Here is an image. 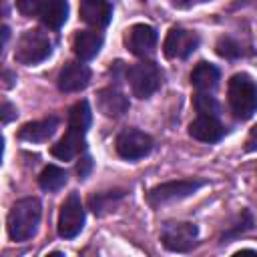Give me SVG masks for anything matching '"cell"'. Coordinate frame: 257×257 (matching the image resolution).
<instances>
[{"mask_svg": "<svg viewBox=\"0 0 257 257\" xmlns=\"http://www.w3.org/2000/svg\"><path fill=\"white\" fill-rule=\"evenodd\" d=\"M219 68L211 62H199L191 72V84L197 92H213L219 84Z\"/></svg>", "mask_w": 257, "mask_h": 257, "instance_id": "obj_18", "label": "cell"}, {"mask_svg": "<svg viewBox=\"0 0 257 257\" xmlns=\"http://www.w3.org/2000/svg\"><path fill=\"white\" fill-rule=\"evenodd\" d=\"M4 78H6V82H4V86L8 88V86H10V78H12V74H10L8 70H6V72H4Z\"/></svg>", "mask_w": 257, "mask_h": 257, "instance_id": "obj_29", "label": "cell"}, {"mask_svg": "<svg viewBox=\"0 0 257 257\" xmlns=\"http://www.w3.org/2000/svg\"><path fill=\"white\" fill-rule=\"evenodd\" d=\"M116 153L126 161H139L153 149V139L139 128H124L116 137Z\"/></svg>", "mask_w": 257, "mask_h": 257, "instance_id": "obj_9", "label": "cell"}, {"mask_svg": "<svg viewBox=\"0 0 257 257\" xmlns=\"http://www.w3.org/2000/svg\"><path fill=\"white\" fill-rule=\"evenodd\" d=\"M229 104L237 118L247 120L257 112V82L245 74L237 72L229 80Z\"/></svg>", "mask_w": 257, "mask_h": 257, "instance_id": "obj_3", "label": "cell"}, {"mask_svg": "<svg viewBox=\"0 0 257 257\" xmlns=\"http://www.w3.org/2000/svg\"><path fill=\"white\" fill-rule=\"evenodd\" d=\"M44 4H46L44 0H16V8L24 16H34V14L42 12Z\"/></svg>", "mask_w": 257, "mask_h": 257, "instance_id": "obj_25", "label": "cell"}, {"mask_svg": "<svg viewBox=\"0 0 257 257\" xmlns=\"http://www.w3.org/2000/svg\"><path fill=\"white\" fill-rule=\"evenodd\" d=\"M80 18L94 28H102L112 18V6L108 0H80Z\"/></svg>", "mask_w": 257, "mask_h": 257, "instance_id": "obj_15", "label": "cell"}, {"mask_svg": "<svg viewBox=\"0 0 257 257\" xmlns=\"http://www.w3.org/2000/svg\"><path fill=\"white\" fill-rule=\"evenodd\" d=\"M68 18V4L66 0H46L42 12H40V20L46 28L50 30H58Z\"/></svg>", "mask_w": 257, "mask_h": 257, "instance_id": "obj_19", "label": "cell"}, {"mask_svg": "<svg viewBox=\"0 0 257 257\" xmlns=\"http://www.w3.org/2000/svg\"><path fill=\"white\" fill-rule=\"evenodd\" d=\"M102 42H104V38H102L100 32H96V30H80L74 36L72 48H74V54L80 60H92L100 52Z\"/></svg>", "mask_w": 257, "mask_h": 257, "instance_id": "obj_16", "label": "cell"}, {"mask_svg": "<svg viewBox=\"0 0 257 257\" xmlns=\"http://www.w3.org/2000/svg\"><path fill=\"white\" fill-rule=\"evenodd\" d=\"M253 225H255V219H253L251 211H249V209H245V211L241 213L239 221L235 223V227H231V229H229V231L223 235V239H231V237H237L239 233H245V231H249Z\"/></svg>", "mask_w": 257, "mask_h": 257, "instance_id": "obj_24", "label": "cell"}, {"mask_svg": "<svg viewBox=\"0 0 257 257\" xmlns=\"http://www.w3.org/2000/svg\"><path fill=\"white\" fill-rule=\"evenodd\" d=\"M90 82V68L80 62H68L58 72V88L62 92H78Z\"/></svg>", "mask_w": 257, "mask_h": 257, "instance_id": "obj_12", "label": "cell"}, {"mask_svg": "<svg viewBox=\"0 0 257 257\" xmlns=\"http://www.w3.org/2000/svg\"><path fill=\"white\" fill-rule=\"evenodd\" d=\"M205 183L197 181V179H181V181H169V183H161L157 187H153L147 195L149 205L153 207H161L173 201H181L189 195H193L197 189H201Z\"/></svg>", "mask_w": 257, "mask_h": 257, "instance_id": "obj_7", "label": "cell"}, {"mask_svg": "<svg viewBox=\"0 0 257 257\" xmlns=\"http://www.w3.org/2000/svg\"><path fill=\"white\" fill-rule=\"evenodd\" d=\"M193 106L199 114H219V102L215 100V96H211V92H197L193 98Z\"/></svg>", "mask_w": 257, "mask_h": 257, "instance_id": "obj_22", "label": "cell"}, {"mask_svg": "<svg viewBox=\"0 0 257 257\" xmlns=\"http://www.w3.org/2000/svg\"><path fill=\"white\" fill-rule=\"evenodd\" d=\"M199 239V227L189 221H171L163 225L161 241L169 251L185 253L191 251L197 245Z\"/></svg>", "mask_w": 257, "mask_h": 257, "instance_id": "obj_6", "label": "cell"}, {"mask_svg": "<svg viewBox=\"0 0 257 257\" xmlns=\"http://www.w3.org/2000/svg\"><path fill=\"white\" fill-rule=\"evenodd\" d=\"M124 44L126 48L139 56V58H147L155 52V44H157V30L149 24H135L126 30L124 34Z\"/></svg>", "mask_w": 257, "mask_h": 257, "instance_id": "obj_11", "label": "cell"}, {"mask_svg": "<svg viewBox=\"0 0 257 257\" xmlns=\"http://www.w3.org/2000/svg\"><path fill=\"white\" fill-rule=\"evenodd\" d=\"M90 167H92V161H90V157H84V159H80V163H78V167H76V171H78L80 179H86V175H88Z\"/></svg>", "mask_w": 257, "mask_h": 257, "instance_id": "obj_28", "label": "cell"}, {"mask_svg": "<svg viewBox=\"0 0 257 257\" xmlns=\"http://www.w3.org/2000/svg\"><path fill=\"white\" fill-rule=\"evenodd\" d=\"M124 76L128 80V86H131L133 94L139 96V98H149L161 86V70L153 62H147V60L128 66Z\"/></svg>", "mask_w": 257, "mask_h": 257, "instance_id": "obj_5", "label": "cell"}, {"mask_svg": "<svg viewBox=\"0 0 257 257\" xmlns=\"http://www.w3.org/2000/svg\"><path fill=\"white\" fill-rule=\"evenodd\" d=\"M96 106L104 116L110 118H118L128 110V98L114 86L102 88L96 94Z\"/></svg>", "mask_w": 257, "mask_h": 257, "instance_id": "obj_14", "label": "cell"}, {"mask_svg": "<svg viewBox=\"0 0 257 257\" xmlns=\"http://www.w3.org/2000/svg\"><path fill=\"white\" fill-rule=\"evenodd\" d=\"M215 50H217V54L219 56H223V58H229V60H233V58H239L243 52H241V46L233 40V38H229V36H225V38H221L219 42H217V46H215Z\"/></svg>", "mask_w": 257, "mask_h": 257, "instance_id": "obj_23", "label": "cell"}, {"mask_svg": "<svg viewBox=\"0 0 257 257\" xmlns=\"http://www.w3.org/2000/svg\"><path fill=\"white\" fill-rule=\"evenodd\" d=\"M90 106L86 100H78L70 112H68V131L66 135L52 147V155L60 161H70L74 159L82 149H84V135L90 126Z\"/></svg>", "mask_w": 257, "mask_h": 257, "instance_id": "obj_1", "label": "cell"}, {"mask_svg": "<svg viewBox=\"0 0 257 257\" xmlns=\"http://www.w3.org/2000/svg\"><path fill=\"white\" fill-rule=\"evenodd\" d=\"M171 2H173V4H187L189 0H171Z\"/></svg>", "mask_w": 257, "mask_h": 257, "instance_id": "obj_30", "label": "cell"}, {"mask_svg": "<svg viewBox=\"0 0 257 257\" xmlns=\"http://www.w3.org/2000/svg\"><path fill=\"white\" fill-rule=\"evenodd\" d=\"M199 42H201V38L197 32L175 26L165 36L163 52L167 58H187L189 54H193L197 50Z\"/></svg>", "mask_w": 257, "mask_h": 257, "instance_id": "obj_10", "label": "cell"}, {"mask_svg": "<svg viewBox=\"0 0 257 257\" xmlns=\"http://www.w3.org/2000/svg\"><path fill=\"white\" fill-rule=\"evenodd\" d=\"M189 135L201 143H217L223 139L225 128L221 120L213 114H199L191 124H189Z\"/></svg>", "mask_w": 257, "mask_h": 257, "instance_id": "obj_13", "label": "cell"}, {"mask_svg": "<svg viewBox=\"0 0 257 257\" xmlns=\"http://www.w3.org/2000/svg\"><path fill=\"white\" fill-rule=\"evenodd\" d=\"M40 215H42V209H40V201L36 197L18 199L12 205L8 219H6V229H8L10 239L16 243H22V241H28L30 237H34L38 223H40Z\"/></svg>", "mask_w": 257, "mask_h": 257, "instance_id": "obj_2", "label": "cell"}, {"mask_svg": "<svg viewBox=\"0 0 257 257\" xmlns=\"http://www.w3.org/2000/svg\"><path fill=\"white\" fill-rule=\"evenodd\" d=\"M50 54H52V42L40 30H26L18 38L16 50H14V58L20 64H28V66L46 60Z\"/></svg>", "mask_w": 257, "mask_h": 257, "instance_id": "obj_4", "label": "cell"}, {"mask_svg": "<svg viewBox=\"0 0 257 257\" xmlns=\"http://www.w3.org/2000/svg\"><path fill=\"white\" fill-rule=\"evenodd\" d=\"M66 179H68V175H66L64 169H60L56 165H48V167L42 169V173L38 177V185H40L42 191L52 193V191L62 189L66 185Z\"/></svg>", "mask_w": 257, "mask_h": 257, "instance_id": "obj_20", "label": "cell"}, {"mask_svg": "<svg viewBox=\"0 0 257 257\" xmlns=\"http://www.w3.org/2000/svg\"><path fill=\"white\" fill-rule=\"evenodd\" d=\"M2 122L6 124V122H10V118L12 116H16V108L10 104V102H2Z\"/></svg>", "mask_w": 257, "mask_h": 257, "instance_id": "obj_27", "label": "cell"}, {"mask_svg": "<svg viewBox=\"0 0 257 257\" xmlns=\"http://www.w3.org/2000/svg\"><path fill=\"white\" fill-rule=\"evenodd\" d=\"M84 227V207L76 193H70L58 213V235L62 239H74Z\"/></svg>", "mask_w": 257, "mask_h": 257, "instance_id": "obj_8", "label": "cell"}, {"mask_svg": "<svg viewBox=\"0 0 257 257\" xmlns=\"http://www.w3.org/2000/svg\"><path fill=\"white\" fill-rule=\"evenodd\" d=\"M124 197L122 191H102V193H96V195H90L88 203H90V209L96 213V215H104L106 211H110L114 207L116 201H120Z\"/></svg>", "mask_w": 257, "mask_h": 257, "instance_id": "obj_21", "label": "cell"}, {"mask_svg": "<svg viewBox=\"0 0 257 257\" xmlns=\"http://www.w3.org/2000/svg\"><path fill=\"white\" fill-rule=\"evenodd\" d=\"M245 151H249V153H253V151H257V124L249 131V135H247V141H245Z\"/></svg>", "mask_w": 257, "mask_h": 257, "instance_id": "obj_26", "label": "cell"}, {"mask_svg": "<svg viewBox=\"0 0 257 257\" xmlns=\"http://www.w3.org/2000/svg\"><path fill=\"white\" fill-rule=\"evenodd\" d=\"M56 128H58V118L56 116H48V118H42V120L26 122L18 131V137L22 141H28V143H44L56 133Z\"/></svg>", "mask_w": 257, "mask_h": 257, "instance_id": "obj_17", "label": "cell"}]
</instances>
